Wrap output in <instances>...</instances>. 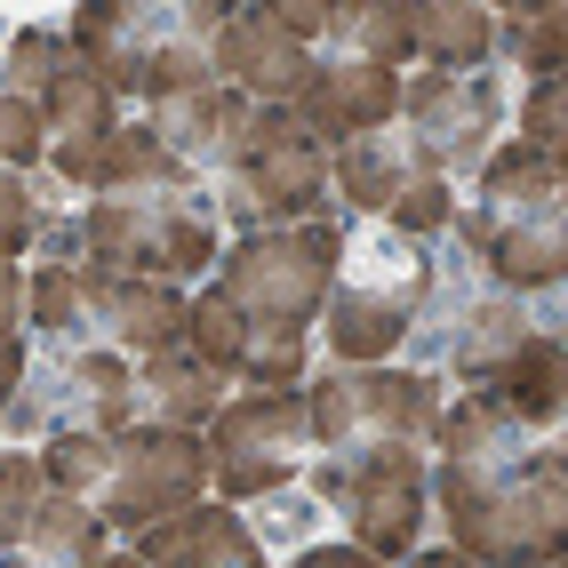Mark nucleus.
Segmentation results:
<instances>
[{
  "label": "nucleus",
  "mask_w": 568,
  "mask_h": 568,
  "mask_svg": "<svg viewBox=\"0 0 568 568\" xmlns=\"http://www.w3.org/2000/svg\"><path fill=\"white\" fill-rule=\"evenodd\" d=\"M184 305H193V288L104 273V345H112V353H129V361L176 353V345H184Z\"/></svg>",
  "instance_id": "18"
},
{
  "label": "nucleus",
  "mask_w": 568,
  "mask_h": 568,
  "mask_svg": "<svg viewBox=\"0 0 568 568\" xmlns=\"http://www.w3.org/2000/svg\"><path fill=\"white\" fill-rule=\"evenodd\" d=\"M296 121L313 129V144H353V136H376L400 121V72L393 64H368V57H321L305 97L288 104Z\"/></svg>",
  "instance_id": "13"
},
{
  "label": "nucleus",
  "mask_w": 568,
  "mask_h": 568,
  "mask_svg": "<svg viewBox=\"0 0 568 568\" xmlns=\"http://www.w3.org/2000/svg\"><path fill=\"white\" fill-rule=\"evenodd\" d=\"M24 321L57 345H104V273L97 264H32Z\"/></svg>",
  "instance_id": "21"
},
{
  "label": "nucleus",
  "mask_w": 568,
  "mask_h": 568,
  "mask_svg": "<svg viewBox=\"0 0 568 568\" xmlns=\"http://www.w3.org/2000/svg\"><path fill=\"white\" fill-rule=\"evenodd\" d=\"M64 425L81 433H129L136 416V361L112 345H64Z\"/></svg>",
  "instance_id": "20"
},
{
  "label": "nucleus",
  "mask_w": 568,
  "mask_h": 568,
  "mask_svg": "<svg viewBox=\"0 0 568 568\" xmlns=\"http://www.w3.org/2000/svg\"><path fill=\"white\" fill-rule=\"evenodd\" d=\"M336 256H345V224L328 209L305 224H273V233H248L216 256V288L233 296V313L256 328V345L241 361L233 385L248 393H296L305 385V336L328 305V281H336Z\"/></svg>",
  "instance_id": "2"
},
{
  "label": "nucleus",
  "mask_w": 568,
  "mask_h": 568,
  "mask_svg": "<svg viewBox=\"0 0 568 568\" xmlns=\"http://www.w3.org/2000/svg\"><path fill=\"white\" fill-rule=\"evenodd\" d=\"M24 264H9V256H0V336H9V328H24Z\"/></svg>",
  "instance_id": "39"
},
{
  "label": "nucleus",
  "mask_w": 568,
  "mask_h": 568,
  "mask_svg": "<svg viewBox=\"0 0 568 568\" xmlns=\"http://www.w3.org/2000/svg\"><path fill=\"white\" fill-rule=\"evenodd\" d=\"M400 129L416 144V161L448 184H473V169L497 153V129H505V81L497 64L480 72H433L416 64L400 72Z\"/></svg>",
  "instance_id": "10"
},
{
  "label": "nucleus",
  "mask_w": 568,
  "mask_h": 568,
  "mask_svg": "<svg viewBox=\"0 0 568 568\" xmlns=\"http://www.w3.org/2000/svg\"><path fill=\"white\" fill-rule=\"evenodd\" d=\"M32 233H41V193L17 169H0V256L17 264V248H32Z\"/></svg>",
  "instance_id": "35"
},
{
  "label": "nucleus",
  "mask_w": 568,
  "mask_h": 568,
  "mask_svg": "<svg viewBox=\"0 0 568 568\" xmlns=\"http://www.w3.org/2000/svg\"><path fill=\"white\" fill-rule=\"evenodd\" d=\"M224 0H97V9H72V57L97 64L112 97H144L153 64L176 41H216Z\"/></svg>",
  "instance_id": "11"
},
{
  "label": "nucleus",
  "mask_w": 568,
  "mask_h": 568,
  "mask_svg": "<svg viewBox=\"0 0 568 568\" xmlns=\"http://www.w3.org/2000/svg\"><path fill=\"white\" fill-rule=\"evenodd\" d=\"M24 368H32L24 328H9V336H0V416H9V400H17V385H24Z\"/></svg>",
  "instance_id": "38"
},
{
  "label": "nucleus",
  "mask_w": 568,
  "mask_h": 568,
  "mask_svg": "<svg viewBox=\"0 0 568 568\" xmlns=\"http://www.w3.org/2000/svg\"><path fill=\"white\" fill-rule=\"evenodd\" d=\"M233 400V376H216L209 361L193 353H153V361H136V416L144 425H176V433H201L209 416Z\"/></svg>",
  "instance_id": "19"
},
{
  "label": "nucleus",
  "mask_w": 568,
  "mask_h": 568,
  "mask_svg": "<svg viewBox=\"0 0 568 568\" xmlns=\"http://www.w3.org/2000/svg\"><path fill=\"white\" fill-rule=\"evenodd\" d=\"M209 64H216V81L233 97H248V104H296L321 57L296 49L264 9H224L216 41H209Z\"/></svg>",
  "instance_id": "14"
},
{
  "label": "nucleus",
  "mask_w": 568,
  "mask_h": 568,
  "mask_svg": "<svg viewBox=\"0 0 568 568\" xmlns=\"http://www.w3.org/2000/svg\"><path fill=\"white\" fill-rule=\"evenodd\" d=\"M41 497H49L41 448H9V440H0V552L24 545V528H32V513H41Z\"/></svg>",
  "instance_id": "30"
},
{
  "label": "nucleus",
  "mask_w": 568,
  "mask_h": 568,
  "mask_svg": "<svg viewBox=\"0 0 568 568\" xmlns=\"http://www.w3.org/2000/svg\"><path fill=\"white\" fill-rule=\"evenodd\" d=\"M433 513L480 568H552L568 545V465L552 433H528L488 400L457 393L433 425Z\"/></svg>",
  "instance_id": "1"
},
{
  "label": "nucleus",
  "mask_w": 568,
  "mask_h": 568,
  "mask_svg": "<svg viewBox=\"0 0 568 568\" xmlns=\"http://www.w3.org/2000/svg\"><path fill=\"white\" fill-rule=\"evenodd\" d=\"M0 568H49V560H32V552H0Z\"/></svg>",
  "instance_id": "42"
},
{
  "label": "nucleus",
  "mask_w": 568,
  "mask_h": 568,
  "mask_svg": "<svg viewBox=\"0 0 568 568\" xmlns=\"http://www.w3.org/2000/svg\"><path fill=\"white\" fill-rule=\"evenodd\" d=\"M81 241L97 273H121V281H201L216 273L224 256V224L209 209V184H169V193H121V201H89L81 216Z\"/></svg>",
  "instance_id": "5"
},
{
  "label": "nucleus",
  "mask_w": 568,
  "mask_h": 568,
  "mask_svg": "<svg viewBox=\"0 0 568 568\" xmlns=\"http://www.w3.org/2000/svg\"><path fill=\"white\" fill-rule=\"evenodd\" d=\"M488 24H497V49L513 72H528V81H552L560 57H568V17L560 9H488Z\"/></svg>",
  "instance_id": "29"
},
{
  "label": "nucleus",
  "mask_w": 568,
  "mask_h": 568,
  "mask_svg": "<svg viewBox=\"0 0 568 568\" xmlns=\"http://www.w3.org/2000/svg\"><path fill=\"white\" fill-rule=\"evenodd\" d=\"M321 201H328V144H313V129L288 104H256L248 136H241V161L209 184L216 224H233L248 241V233H273V224L321 216Z\"/></svg>",
  "instance_id": "6"
},
{
  "label": "nucleus",
  "mask_w": 568,
  "mask_h": 568,
  "mask_svg": "<svg viewBox=\"0 0 568 568\" xmlns=\"http://www.w3.org/2000/svg\"><path fill=\"white\" fill-rule=\"evenodd\" d=\"M545 321L520 305V296H465L457 313H448V328H440V361H448V376H457L465 393H488L497 376L528 353V336H537Z\"/></svg>",
  "instance_id": "15"
},
{
  "label": "nucleus",
  "mask_w": 568,
  "mask_h": 568,
  "mask_svg": "<svg viewBox=\"0 0 568 568\" xmlns=\"http://www.w3.org/2000/svg\"><path fill=\"white\" fill-rule=\"evenodd\" d=\"M129 112H121V97H112V81L97 64H81L72 57L64 64V81L41 97V129H49V144H89V136H104V129H121Z\"/></svg>",
  "instance_id": "26"
},
{
  "label": "nucleus",
  "mask_w": 568,
  "mask_h": 568,
  "mask_svg": "<svg viewBox=\"0 0 568 568\" xmlns=\"http://www.w3.org/2000/svg\"><path fill=\"white\" fill-rule=\"evenodd\" d=\"M560 136H568V121H560V72H552V81H528L513 144H528V153H545V161H560Z\"/></svg>",
  "instance_id": "33"
},
{
  "label": "nucleus",
  "mask_w": 568,
  "mask_h": 568,
  "mask_svg": "<svg viewBox=\"0 0 568 568\" xmlns=\"http://www.w3.org/2000/svg\"><path fill=\"white\" fill-rule=\"evenodd\" d=\"M17 552L49 560V568H97V560L112 552V528L97 520V505H81V497H64V488H49Z\"/></svg>",
  "instance_id": "23"
},
{
  "label": "nucleus",
  "mask_w": 568,
  "mask_h": 568,
  "mask_svg": "<svg viewBox=\"0 0 568 568\" xmlns=\"http://www.w3.org/2000/svg\"><path fill=\"white\" fill-rule=\"evenodd\" d=\"M201 448H209V488L224 505H256V497H273V488H296L305 465H313L305 385H296V393H241V400H224L201 425Z\"/></svg>",
  "instance_id": "9"
},
{
  "label": "nucleus",
  "mask_w": 568,
  "mask_h": 568,
  "mask_svg": "<svg viewBox=\"0 0 568 568\" xmlns=\"http://www.w3.org/2000/svg\"><path fill=\"white\" fill-rule=\"evenodd\" d=\"M416 57L433 72H480L497 64V24L480 0H425L416 9Z\"/></svg>",
  "instance_id": "22"
},
{
  "label": "nucleus",
  "mask_w": 568,
  "mask_h": 568,
  "mask_svg": "<svg viewBox=\"0 0 568 568\" xmlns=\"http://www.w3.org/2000/svg\"><path fill=\"white\" fill-rule=\"evenodd\" d=\"M209 497V448L201 433H176V425H129L121 433V457H112V480L97 497V520L112 537H144L153 520L184 513Z\"/></svg>",
  "instance_id": "12"
},
{
  "label": "nucleus",
  "mask_w": 568,
  "mask_h": 568,
  "mask_svg": "<svg viewBox=\"0 0 568 568\" xmlns=\"http://www.w3.org/2000/svg\"><path fill=\"white\" fill-rule=\"evenodd\" d=\"M129 552L144 568H273L256 528L241 520V505H184V513L153 520L144 537H129Z\"/></svg>",
  "instance_id": "16"
},
{
  "label": "nucleus",
  "mask_w": 568,
  "mask_h": 568,
  "mask_svg": "<svg viewBox=\"0 0 568 568\" xmlns=\"http://www.w3.org/2000/svg\"><path fill=\"white\" fill-rule=\"evenodd\" d=\"M288 568H385L376 552H361V545H296V560Z\"/></svg>",
  "instance_id": "37"
},
{
  "label": "nucleus",
  "mask_w": 568,
  "mask_h": 568,
  "mask_svg": "<svg viewBox=\"0 0 568 568\" xmlns=\"http://www.w3.org/2000/svg\"><path fill=\"white\" fill-rule=\"evenodd\" d=\"M264 17H273L296 49H313L321 57V41H328V17H336V0H264Z\"/></svg>",
  "instance_id": "36"
},
{
  "label": "nucleus",
  "mask_w": 568,
  "mask_h": 568,
  "mask_svg": "<svg viewBox=\"0 0 568 568\" xmlns=\"http://www.w3.org/2000/svg\"><path fill=\"white\" fill-rule=\"evenodd\" d=\"M248 345H256V328L233 313V296H224L216 281H209V288H193V305H184V353L209 361L216 376H241Z\"/></svg>",
  "instance_id": "27"
},
{
  "label": "nucleus",
  "mask_w": 568,
  "mask_h": 568,
  "mask_svg": "<svg viewBox=\"0 0 568 568\" xmlns=\"http://www.w3.org/2000/svg\"><path fill=\"white\" fill-rule=\"evenodd\" d=\"M425 448H353V457H321L305 465V488L321 497V513L345 520V545L376 552V560H408L416 537L433 520V488H425Z\"/></svg>",
  "instance_id": "7"
},
{
  "label": "nucleus",
  "mask_w": 568,
  "mask_h": 568,
  "mask_svg": "<svg viewBox=\"0 0 568 568\" xmlns=\"http://www.w3.org/2000/svg\"><path fill=\"white\" fill-rule=\"evenodd\" d=\"M488 400H497L513 425L552 433V425H560V336H552V328L528 336V353L497 376V385H488Z\"/></svg>",
  "instance_id": "25"
},
{
  "label": "nucleus",
  "mask_w": 568,
  "mask_h": 568,
  "mask_svg": "<svg viewBox=\"0 0 568 568\" xmlns=\"http://www.w3.org/2000/svg\"><path fill=\"white\" fill-rule=\"evenodd\" d=\"M448 233L465 241L473 273H488L505 296L560 288V273H568V176H560V161L528 153V144H497L473 169V193L457 201Z\"/></svg>",
  "instance_id": "3"
},
{
  "label": "nucleus",
  "mask_w": 568,
  "mask_h": 568,
  "mask_svg": "<svg viewBox=\"0 0 568 568\" xmlns=\"http://www.w3.org/2000/svg\"><path fill=\"white\" fill-rule=\"evenodd\" d=\"M97 568H144V560H136V552H104Z\"/></svg>",
  "instance_id": "43"
},
{
  "label": "nucleus",
  "mask_w": 568,
  "mask_h": 568,
  "mask_svg": "<svg viewBox=\"0 0 568 568\" xmlns=\"http://www.w3.org/2000/svg\"><path fill=\"white\" fill-rule=\"evenodd\" d=\"M64 64H72V41H64L57 24H17L9 49H0V97L41 104V97L64 81Z\"/></svg>",
  "instance_id": "28"
},
{
  "label": "nucleus",
  "mask_w": 568,
  "mask_h": 568,
  "mask_svg": "<svg viewBox=\"0 0 568 568\" xmlns=\"http://www.w3.org/2000/svg\"><path fill=\"white\" fill-rule=\"evenodd\" d=\"M32 161H49V129H41V104H24V97H0V169H32Z\"/></svg>",
  "instance_id": "34"
},
{
  "label": "nucleus",
  "mask_w": 568,
  "mask_h": 568,
  "mask_svg": "<svg viewBox=\"0 0 568 568\" xmlns=\"http://www.w3.org/2000/svg\"><path fill=\"white\" fill-rule=\"evenodd\" d=\"M41 264H89L81 224H49V233H41Z\"/></svg>",
  "instance_id": "40"
},
{
  "label": "nucleus",
  "mask_w": 568,
  "mask_h": 568,
  "mask_svg": "<svg viewBox=\"0 0 568 568\" xmlns=\"http://www.w3.org/2000/svg\"><path fill=\"white\" fill-rule=\"evenodd\" d=\"M241 520L256 528V545H313V520H321V497L313 488H273V497L241 505Z\"/></svg>",
  "instance_id": "32"
},
{
  "label": "nucleus",
  "mask_w": 568,
  "mask_h": 568,
  "mask_svg": "<svg viewBox=\"0 0 568 568\" xmlns=\"http://www.w3.org/2000/svg\"><path fill=\"white\" fill-rule=\"evenodd\" d=\"M433 248L425 241H400V233H345V256H336V281H328V305H321V345L336 368H385L408 336L416 313L433 296Z\"/></svg>",
  "instance_id": "4"
},
{
  "label": "nucleus",
  "mask_w": 568,
  "mask_h": 568,
  "mask_svg": "<svg viewBox=\"0 0 568 568\" xmlns=\"http://www.w3.org/2000/svg\"><path fill=\"white\" fill-rule=\"evenodd\" d=\"M416 176H433V169L416 161V144H408L400 121L376 129V136H353V144H336V153H328V184L345 193V209H361V216H376V224H385V209L400 201V184H416Z\"/></svg>",
  "instance_id": "17"
},
{
  "label": "nucleus",
  "mask_w": 568,
  "mask_h": 568,
  "mask_svg": "<svg viewBox=\"0 0 568 568\" xmlns=\"http://www.w3.org/2000/svg\"><path fill=\"white\" fill-rule=\"evenodd\" d=\"M457 201H465V184L416 176V184H400V201L385 209V233H400V241H433V233H448V224H457Z\"/></svg>",
  "instance_id": "31"
},
{
  "label": "nucleus",
  "mask_w": 568,
  "mask_h": 568,
  "mask_svg": "<svg viewBox=\"0 0 568 568\" xmlns=\"http://www.w3.org/2000/svg\"><path fill=\"white\" fill-rule=\"evenodd\" d=\"M400 568H480V560H465L457 545H440V552H408Z\"/></svg>",
  "instance_id": "41"
},
{
  "label": "nucleus",
  "mask_w": 568,
  "mask_h": 568,
  "mask_svg": "<svg viewBox=\"0 0 568 568\" xmlns=\"http://www.w3.org/2000/svg\"><path fill=\"white\" fill-rule=\"evenodd\" d=\"M328 41H345L336 57H368V64H408L416 57V0H336Z\"/></svg>",
  "instance_id": "24"
},
{
  "label": "nucleus",
  "mask_w": 568,
  "mask_h": 568,
  "mask_svg": "<svg viewBox=\"0 0 568 568\" xmlns=\"http://www.w3.org/2000/svg\"><path fill=\"white\" fill-rule=\"evenodd\" d=\"M305 408L321 457H353V448H433L448 393L425 368H328L305 385Z\"/></svg>",
  "instance_id": "8"
}]
</instances>
